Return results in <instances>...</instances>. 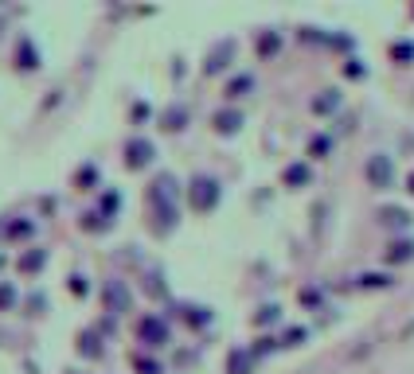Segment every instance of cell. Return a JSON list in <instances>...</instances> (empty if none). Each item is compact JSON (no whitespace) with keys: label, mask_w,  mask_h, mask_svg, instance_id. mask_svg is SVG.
<instances>
[{"label":"cell","mask_w":414,"mask_h":374,"mask_svg":"<svg viewBox=\"0 0 414 374\" xmlns=\"http://www.w3.org/2000/svg\"><path fill=\"white\" fill-rule=\"evenodd\" d=\"M79 184H94V168H82L79 172Z\"/></svg>","instance_id":"32"},{"label":"cell","mask_w":414,"mask_h":374,"mask_svg":"<svg viewBox=\"0 0 414 374\" xmlns=\"http://www.w3.org/2000/svg\"><path fill=\"white\" fill-rule=\"evenodd\" d=\"M71 293H79V296L90 293V285H86V277H82V273H74V277H71Z\"/></svg>","instance_id":"25"},{"label":"cell","mask_w":414,"mask_h":374,"mask_svg":"<svg viewBox=\"0 0 414 374\" xmlns=\"http://www.w3.org/2000/svg\"><path fill=\"white\" fill-rule=\"evenodd\" d=\"M8 234H12V238H28L31 234V222H12V227H8Z\"/></svg>","instance_id":"27"},{"label":"cell","mask_w":414,"mask_h":374,"mask_svg":"<svg viewBox=\"0 0 414 374\" xmlns=\"http://www.w3.org/2000/svg\"><path fill=\"white\" fill-rule=\"evenodd\" d=\"M82 230H90V234H102V230H110V219L98 211H90L86 219H82Z\"/></svg>","instance_id":"17"},{"label":"cell","mask_w":414,"mask_h":374,"mask_svg":"<svg viewBox=\"0 0 414 374\" xmlns=\"http://www.w3.org/2000/svg\"><path fill=\"white\" fill-rule=\"evenodd\" d=\"M133 367H137L141 374H161V367H156V363H153V359H145V355H141V359L133 363Z\"/></svg>","instance_id":"26"},{"label":"cell","mask_w":414,"mask_h":374,"mask_svg":"<svg viewBox=\"0 0 414 374\" xmlns=\"http://www.w3.org/2000/svg\"><path fill=\"white\" fill-rule=\"evenodd\" d=\"M251 86H254L251 74H238V78H231V82H227V98H243Z\"/></svg>","instance_id":"19"},{"label":"cell","mask_w":414,"mask_h":374,"mask_svg":"<svg viewBox=\"0 0 414 374\" xmlns=\"http://www.w3.org/2000/svg\"><path fill=\"white\" fill-rule=\"evenodd\" d=\"M407 191H410V195H414V172H410V176H407Z\"/></svg>","instance_id":"33"},{"label":"cell","mask_w":414,"mask_h":374,"mask_svg":"<svg viewBox=\"0 0 414 374\" xmlns=\"http://www.w3.org/2000/svg\"><path fill=\"white\" fill-rule=\"evenodd\" d=\"M301 339H305V328H289L286 331V347H297Z\"/></svg>","instance_id":"30"},{"label":"cell","mask_w":414,"mask_h":374,"mask_svg":"<svg viewBox=\"0 0 414 374\" xmlns=\"http://www.w3.org/2000/svg\"><path fill=\"white\" fill-rule=\"evenodd\" d=\"M153 156H156V148H153V140H145V137H133L126 145V164L129 168H145V164H153Z\"/></svg>","instance_id":"4"},{"label":"cell","mask_w":414,"mask_h":374,"mask_svg":"<svg viewBox=\"0 0 414 374\" xmlns=\"http://www.w3.org/2000/svg\"><path fill=\"white\" fill-rule=\"evenodd\" d=\"M387 261H391V265H403V261H414V242H410V238H399V242H391V246H387Z\"/></svg>","instance_id":"7"},{"label":"cell","mask_w":414,"mask_h":374,"mask_svg":"<svg viewBox=\"0 0 414 374\" xmlns=\"http://www.w3.org/2000/svg\"><path fill=\"white\" fill-rule=\"evenodd\" d=\"M231 55H235V43H231V39H223V43L215 47L211 55H207V63H203V74H219L223 66L231 63Z\"/></svg>","instance_id":"6"},{"label":"cell","mask_w":414,"mask_h":374,"mask_svg":"<svg viewBox=\"0 0 414 374\" xmlns=\"http://www.w3.org/2000/svg\"><path fill=\"white\" fill-rule=\"evenodd\" d=\"M219 180L215 176H196L192 184H188V203H192V211H215V203H219Z\"/></svg>","instance_id":"1"},{"label":"cell","mask_w":414,"mask_h":374,"mask_svg":"<svg viewBox=\"0 0 414 374\" xmlns=\"http://www.w3.org/2000/svg\"><path fill=\"white\" fill-rule=\"evenodd\" d=\"M251 367H254L251 351H231L227 355V374H251Z\"/></svg>","instance_id":"10"},{"label":"cell","mask_w":414,"mask_h":374,"mask_svg":"<svg viewBox=\"0 0 414 374\" xmlns=\"http://www.w3.org/2000/svg\"><path fill=\"white\" fill-rule=\"evenodd\" d=\"M161 121H164V129H168V133H180L188 125V110H184V105H168Z\"/></svg>","instance_id":"11"},{"label":"cell","mask_w":414,"mask_h":374,"mask_svg":"<svg viewBox=\"0 0 414 374\" xmlns=\"http://www.w3.org/2000/svg\"><path fill=\"white\" fill-rule=\"evenodd\" d=\"M102 207H106V211H110V214H118V207H121V195H118V191H106Z\"/></svg>","instance_id":"24"},{"label":"cell","mask_w":414,"mask_h":374,"mask_svg":"<svg viewBox=\"0 0 414 374\" xmlns=\"http://www.w3.org/2000/svg\"><path fill=\"white\" fill-rule=\"evenodd\" d=\"M44 261H47V249H39V246H31L28 254H20V273H39L44 269Z\"/></svg>","instance_id":"8"},{"label":"cell","mask_w":414,"mask_h":374,"mask_svg":"<svg viewBox=\"0 0 414 374\" xmlns=\"http://www.w3.org/2000/svg\"><path fill=\"white\" fill-rule=\"evenodd\" d=\"M379 219H383L387 227H395V230H399V227H407V222H410V214L403 211V207H383V211H379Z\"/></svg>","instance_id":"15"},{"label":"cell","mask_w":414,"mask_h":374,"mask_svg":"<svg viewBox=\"0 0 414 374\" xmlns=\"http://www.w3.org/2000/svg\"><path fill=\"white\" fill-rule=\"evenodd\" d=\"M391 59L410 63V59H414V43H395V47H391Z\"/></svg>","instance_id":"21"},{"label":"cell","mask_w":414,"mask_h":374,"mask_svg":"<svg viewBox=\"0 0 414 374\" xmlns=\"http://www.w3.org/2000/svg\"><path fill=\"white\" fill-rule=\"evenodd\" d=\"M363 176H368L371 187H391L395 184V160H391V156H383V152H375L368 160V168H363Z\"/></svg>","instance_id":"2"},{"label":"cell","mask_w":414,"mask_h":374,"mask_svg":"<svg viewBox=\"0 0 414 374\" xmlns=\"http://www.w3.org/2000/svg\"><path fill=\"white\" fill-rule=\"evenodd\" d=\"M137 336H141V343H148V347L168 343V328H164L161 316H145V320L137 323Z\"/></svg>","instance_id":"3"},{"label":"cell","mask_w":414,"mask_h":374,"mask_svg":"<svg viewBox=\"0 0 414 374\" xmlns=\"http://www.w3.org/2000/svg\"><path fill=\"white\" fill-rule=\"evenodd\" d=\"M211 121H215V129H219V133H238V125H243V113H238V110H219Z\"/></svg>","instance_id":"9"},{"label":"cell","mask_w":414,"mask_h":374,"mask_svg":"<svg viewBox=\"0 0 414 374\" xmlns=\"http://www.w3.org/2000/svg\"><path fill=\"white\" fill-rule=\"evenodd\" d=\"M278 47H281L278 31H262V36H258V55H262V59H266V55H278Z\"/></svg>","instance_id":"16"},{"label":"cell","mask_w":414,"mask_h":374,"mask_svg":"<svg viewBox=\"0 0 414 374\" xmlns=\"http://www.w3.org/2000/svg\"><path fill=\"white\" fill-rule=\"evenodd\" d=\"M281 180H286L289 187H305L309 184V164H289V168L281 172Z\"/></svg>","instance_id":"12"},{"label":"cell","mask_w":414,"mask_h":374,"mask_svg":"<svg viewBox=\"0 0 414 374\" xmlns=\"http://www.w3.org/2000/svg\"><path fill=\"white\" fill-rule=\"evenodd\" d=\"M79 351L86 355V359H98V355H102V339H98V331H82V336H79Z\"/></svg>","instance_id":"13"},{"label":"cell","mask_w":414,"mask_h":374,"mask_svg":"<svg viewBox=\"0 0 414 374\" xmlns=\"http://www.w3.org/2000/svg\"><path fill=\"white\" fill-rule=\"evenodd\" d=\"M129 304H133V296H129L126 281H110V285H106V308L113 316H121V312H129Z\"/></svg>","instance_id":"5"},{"label":"cell","mask_w":414,"mask_h":374,"mask_svg":"<svg viewBox=\"0 0 414 374\" xmlns=\"http://www.w3.org/2000/svg\"><path fill=\"white\" fill-rule=\"evenodd\" d=\"M336 105H340V94H336V90H325V94L313 102V110H317V113H333Z\"/></svg>","instance_id":"18"},{"label":"cell","mask_w":414,"mask_h":374,"mask_svg":"<svg viewBox=\"0 0 414 374\" xmlns=\"http://www.w3.org/2000/svg\"><path fill=\"white\" fill-rule=\"evenodd\" d=\"M344 74H348V78H363V74H368V71H363V66H360V59H348Z\"/></svg>","instance_id":"29"},{"label":"cell","mask_w":414,"mask_h":374,"mask_svg":"<svg viewBox=\"0 0 414 374\" xmlns=\"http://www.w3.org/2000/svg\"><path fill=\"white\" fill-rule=\"evenodd\" d=\"M274 320H278V308H274V304L258 308V316H254V323H274Z\"/></svg>","instance_id":"23"},{"label":"cell","mask_w":414,"mask_h":374,"mask_svg":"<svg viewBox=\"0 0 414 374\" xmlns=\"http://www.w3.org/2000/svg\"><path fill=\"white\" fill-rule=\"evenodd\" d=\"M12 301H16V289L12 285H0V308H8Z\"/></svg>","instance_id":"31"},{"label":"cell","mask_w":414,"mask_h":374,"mask_svg":"<svg viewBox=\"0 0 414 374\" xmlns=\"http://www.w3.org/2000/svg\"><path fill=\"white\" fill-rule=\"evenodd\" d=\"M328 148H333V140H328V137H313L309 140V156H325Z\"/></svg>","instance_id":"22"},{"label":"cell","mask_w":414,"mask_h":374,"mask_svg":"<svg viewBox=\"0 0 414 374\" xmlns=\"http://www.w3.org/2000/svg\"><path fill=\"white\" fill-rule=\"evenodd\" d=\"M16 63H20L24 71H36V66H39V55H36V47H31L28 39H24V43L16 47Z\"/></svg>","instance_id":"14"},{"label":"cell","mask_w":414,"mask_h":374,"mask_svg":"<svg viewBox=\"0 0 414 374\" xmlns=\"http://www.w3.org/2000/svg\"><path fill=\"white\" fill-rule=\"evenodd\" d=\"M395 285V277H387V273H363L360 277V289H387Z\"/></svg>","instance_id":"20"},{"label":"cell","mask_w":414,"mask_h":374,"mask_svg":"<svg viewBox=\"0 0 414 374\" xmlns=\"http://www.w3.org/2000/svg\"><path fill=\"white\" fill-rule=\"evenodd\" d=\"M207 320H211L207 308H188V323H207Z\"/></svg>","instance_id":"28"}]
</instances>
